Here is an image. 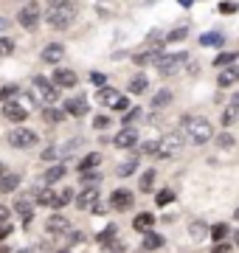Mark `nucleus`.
<instances>
[{
  "label": "nucleus",
  "mask_w": 239,
  "mask_h": 253,
  "mask_svg": "<svg viewBox=\"0 0 239 253\" xmlns=\"http://www.w3.org/2000/svg\"><path fill=\"white\" fill-rule=\"evenodd\" d=\"M51 82H54L56 90H62V87H76V84H79V76H76V71H71V68H56Z\"/></svg>",
  "instance_id": "obj_9"
},
{
  "label": "nucleus",
  "mask_w": 239,
  "mask_h": 253,
  "mask_svg": "<svg viewBox=\"0 0 239 253\" xmlns=\"http://www.w3.org/2000/svg\"><path fill=\"white\" fill-rule=\"evenodd\" d=\"M3 172H6V169H3V163H0V174H3Z\"/></svg>",
  "instance_id": "obj_60"
},
{
  "label": "nucleus",
  "mask_w": 239,
  "mask_h": 253,
  "mask_svg": "<svg viewBox=\"0 0 239 253\" xmlns=\"http://www.w3.org/2000/svg\"><path fill=\"white\" fill-rule=\"evenodd\" d=\"M113 110H116V113H124V110H129V101H127V96H119V101L113 104Z\"/></svg>",
  "instance_id": "obj_46"
},
{
  "label": "nucleus",
  "mask_w": 239,
  "mask_h": 253,
  "mask_svg": "<svg viewBox=\"0 0 239 253\" xmlns=\"http://www.w3.org/2000/svg\"><path fill=\"white\" fill-rule=\"evenodd\" d=\"M152 225H155V217H152L149 211H141L138 217L132 219V228H135V231H141V234H149V231H152Z\"/></svg>",
  "instance_id": "obj_20"
},
{
  "label": "nucleus",
  "mask_w": 239,
  "mask_h": 253,
  "mask_svg": "<svg viewBox=\"0 0 239 253\" xmlns=\"http://www.w3.org/2000/svg\"><path fill=\"white\" fill-rule=\"evenodd\" d=\"M3 118H9L11 124H23L28 118V110L23 104H17V101H6L3 104Z\"/></svg>",
  "instance_id": "obj_13"
},
{
  "label": "nucleus",
  "mask_w": 239,
  "mask_h": 253,
  "mask_svg": "<svg viewBox=\"0 0 239 253\" xmlns=\"http://www.w3.org/2000/svg\"><path fill=\"white\" fill-rule=\"evenodd\" d=\"M172 200H175V191H172V189H163V191H158V194H155L158 206H169Z\"/></svg>",
  "instance_id": "obj_37"
},
{
  "label": "nucleus",
  "mask_w": 239,
  "mask_h": 253,
  "mask_svg": "<svg viewBox=\"0 0 239 253\" xmlns=\"http://www.w3.org/2000/svg\"><path fill=\"white\" fill-rule=\"evenodd\" d=\"M225 42V37L220 34V31H208V34L200 37V45L202 48H214V45H222Z\"/></svg>",
  "instance_id": "obj_30"
},
{
  "label": "nucleus",
  "mask_w": 239,
  "mask_h": 253,
  "mask_svg": "<svg viewBox=\"0 0 239 253\" xmlns=\"http://www.w3.org/2000/svg\"><path fill=\"white\" fill-rule=\"evenodd\" d=\"M99 180H101L99 172H82V183H84V186H96Z\"/></svg>",
  "instance_id": "obj_39"
},
{
  "label": "nucleus",
  "mask_w": 239,
  "mask_h": 253,
  "mask_svg": "<svg viewBox=\"0 0 239 253\" xmlns=\"http://www.w3.org/2000/svg\"><path fill=\"white\" fill-rule=\"evenodd\" d=\"M132 203H135V194L129 189H116L110 194V208L113 211H127V208H132Z\"/></svg>",
  "instance_id": "obj_10"
},
{
  "label": "nucleus",
  "mask_w": 239,
  "mask_h": 253,
  "mask_svg": "<svg viewBox=\"0 0 239 253\" xmlns=\"http://www.w3.org/2000/svg\"><path fill=\"white\" fill-rule=\"evenodd\" d=\"M87 101L82 99V96H76V99H68L65 101V116H74V118H82L87 116Z\"/></svg>",
  "instance_id": "obj_16"
},
{
  "label": "nucleus",
  "mask_w": 239,
  "mask_h": 253,
  "mask_svg": "<svg viewBox=\"0 0 239 253\" xmlns=\"http://www.w3.org/2000/svg\"><path fill=\"white\" fill-rule=\"evenodd\" d=\"M42 118H45L48 124H59L65 118V110H56V107H45L42 110Z\"/></svg>",
  "instance_id": "obj_34"
},
{
  "label": "nucleus",
  "mask_w": 239,
  "mask_h": 253,
  "mask_svg": "<svg viewBox=\"0 0 239 253\" xmlns=\"http://www.w3.org/2000/svg\"><path fill=\"white\" fill-rule=\"evenodd\" d=\"M138 116H141V110H138V107H135V110H129V113H127V118H124V124H132V121H135Z\"/></svg>",
  "instance_id": "obj_51"
},
{
  "label": "nucleus",
  "mask_w": 239,
  "mask_h": 253,
  "mask_svg": "<svg viewBox=\"0 0 239 253\" xmlns=\"http://www.w3.org/2000/svg\"><path fill=\"white\" fill-rule=\"evenodd\" d=\"M11 236V225H0V242H6Z\"/></svg>",
  "instance_id": "obj_53"
},
{
  "label": "nucleus",
  "mask_w": 239,
  "mask_h": 253,
  "mask_svg": "<svg viewBox=\"0 0 239 253\" xmlns=\"http://www.w3.org/2000/svg\"><path fill=\"white\" fill-rule=\"evenodd\" d=\"M228 107H231V110H237V113H239V93L234 96V99H231V104H228Z\"/></svg>",
  "instance_id": "obj_54"
},
{
  "label": "nucleus",
  "mask_w": 239,
  "mask_h": 253,
  "mask_svg": "<svg viewBox=\"0 0 239 253\" xmlns=\"http://www.w3.org/2000/svg\"><path fill=\"white\" fill-rule=\"evenodd\" d=\"M234 219H237V222H239V208H237V211H234Z\"/></svg>",
  "instance_id": "obj_58"
},
{
  "label": "nucleus",
  "mask_w": 239,
  "mask_h": 253,
  "mask_svg": "<svg viewBox=\"0 0 239 253\" xmlns=\"http://www.w3.org/2000/svg\"><path fill=\"white\" fill-rule=\"evenodd\" d=\"M234 245H237V248H239V231H237V234H234Z\"/></svg>",
  "instance_id": "obj_57"
},
{
  "label": "nucleus",
  "mask_w": 239,
  "mask_h": 253,
  "mask_svg": "<svg viewBox=\"0 0 239 253\" xmlns=\"http://www.w3.org/2000/svg\"><path fill=\"white\" fill-rule=\"evenodd\" d=\"M177 149H183V135H180V129H177V132H169L163 141H158V155H160V158H169V155H175Z\"/></svg>",
  "instance_id": "obj_8"
},
{
  "label": "nucleus",
  "mask_w": 239,
  "mask_h": 253,
  "mask_svg": "<svg viewBox=\"0 0 239 253\" xmlns=\"http://www.w3.org/2000/svg\"><path fill=\"white\" fill-rule=\"evenodd\" d=\"M54 253H71V251H68V248H62V251H54Z\"/></svg>",
  "instance_id": "obj_59"
},
{
  "label": "nucleus",
  "mask_w": 239,
  "mask_h": 253,
  "mask_svg": "<svg viewBox=\"0 0 239 253\" xmlns=\"http://www.w3.org/2000/svg\"><path fill=\"white\" fill-rule=\"evenodd\" d=\"M31 90L37 93V99L42 101V104H48V107L59 99V90L54 87V82L45 79V76H34V79H31Z\"/></svg>",
  "instance_id": "obj_4"
},
{
  "label": "nucleus",
  "mask_w": 239,
  "mask_h": 253,
  "mask_svg": "<svg viewBox=\"0 0 239 253\" xmlns=\"http://www.w3.org/2000/svg\"><path fill=\"white\" fill-rule=\"evenodd\" d=\"M14 93H17V87H14V84H6V87L0 90V99H3V101H9L11 96H14Z\"/></svg>",
  "instance_id": "obj_48"
},
{
  "label": "nucleus",
  "mask_w": 239,
  "mask_h": 253,
  "mask_svg": "<svg viewBox=\"0 0 239 253\" xmlns=\"http://www.w3.org/2000/svg\"><path fill=\"white\" fill-rule=\"evenodd\" d=\"M113 144L119 146V149H135V144H138V129L135 126H124L121 132H116Z\"/></svg>",
  "instance_id": "obj_11"
},
{
  "label": "nucleus",
  "mask_w": 239,
  "mask_h": 253,
  "mask_svg": "<svg viewBox=\"0 0 239 253\" xmlns=\"http://www.w3.org/2000/svg\"><path fill=\"white\" fill-rule=\"evenodd\" d=\"M172 99H175V93L163 87V90H158L155 96H152V107H155V110H163V107H169V104H172Z\"/></svg>",
  "instance_id": "obj_25"
},
{
  "label": "nucleus",
  "mask_w": 239,
  "mask_h": 253,
  "mask_svg": "<svg viewBox=\"0 0 239 253\" xmlns=\"http://www.w3.org/2000/svg\"><path fill=\"white\" fill-rule=\"evenodd\" d=\"M14 54V40L11 37H0V56H11Z\"/></svg>",
  "instance_id": "obj_35"
},
{
  "label": "nucleus",
  "mask_w": 239,
  "mask_h": 253,
  "mask_svg": "<svg viewBox=\"0 0 239 253\" xmlns=\"http://www.w3.org/2000/svg\"><path fill=\"white\" fill-rule=\"evenodd\" d=\"M14 253H34L31 248H20V251H14Z\"/></svg>",
  "instance_id": "obj_56"
},
{
  "label": "nucleus",
  "mask_w": 239,
  "mask_h": 253,
  "mask_svg": "<svg viewBox=\"0 0 239 253\" xmlns=\"http://www.w3.org/2000/svg\"><path fill=\"white\" fill-rule=\"evenodd\" d=\"M116 234H119V228H116V225H107V228H104V231H101L99 236H96V242H99V245H113Z\"/></svg>",
  "instance_id": "obj_33"
},
{
  "label": "nucleus",
  "mask_w": 239,
  "mask_h": 253,
  "mask_svg": "<svg viewBox=\"0 0 239 253\" xmlns=\"http://www.w3.org/2000/svg\"><path fill=\"white\" fill-rule=\"evenodd\" d=\"M155 169H147V172L141 174V180H138V189L141 191H152V186H155Z\"/></svg>",
  "instance_id": "obj_32"
},
{
  "label": "nucleus",
  "mask_w": 239,
  "mask_h": 253,
  "mask_svg": "<svg viewBox=\"0 0 239 253\" xmlns=\"http://www.w3.org/2000/svg\"><path fill=\"white\" fill-rule=\"evenodd\" d=\"M6 28H9V20H3V17H0V37H3V31H6Z\"/></svg>",
  "instance_id": "obj_55"
},
{
  "label": "nucleus",
  "mask_w": 239,
  "mask_h": 253,
  "mask_svg": "<svg viewBox=\"0 0 239 253\" xmlns=\"http://www.w3.org/2000/svg\"><path fill=\"white\" fill-rule=\"evenodd\" d=\"M135 172H138V155H135V158H127V161L116 169V174H119V177H132Z\"/></svg>",
  "instance_id": "obj_27"
},
{
  "label": "nucleus",
  "mask_w": 239,
  "mask_h": 253,
  "mask_svg": "<svg viewBox=\"0 0 239 253\" xmlns=\"http://www.w3.org/2000/svg\"><path fill=\"white\" fill-rule=\"evenodd\" d=\"M45 234H51V236H68L71 234V219L65 217V214H51V217L45 219Z\"/></svg>",
  "instance_id": "obj_7"
},
{
  "label": "nucleus",
  "mask_w": 239,
  "mask_h": 253,
  "mask_svg": "<svg viewBox=\"0 0 239 253\" xmlns=\"http://www.w3.org/2000/svg\"><path fill=\"white\" fill-rule=\"evenodd\" d=\"M62 177H65V166H62V163H56V166L45 169V174H42V183H45V186H54V183H59Z\"/></svg>",
  "instance_id": "obj_24"
},
{
  "label": "nucleus",
  "mask_w": 239,
  "mask_h": 253,
  "mask_svg": "<svg viewBox=\"0 0 239 253\" xmlns=\"http://www.w3.org/2000/svg\"><path fill=\"white\" fill-rule=\"evenodd\" d=\"M183 129H186V135H189V141H192L194 146H202V144H208L214 138V126L208 118H192V116H186L183 118Z\"/></svg>",
  "instance_id": "obj_2"
},
{
  "label": "nucleus",
  "mask_w": 239,
  "mask_h": 253,
  "mask_svg": "<svg viewBox=\"0 0 239 253\" xmlns=\"http://www.w3.org/2000/svg\"><path fill=\"white\" fill-rule=\"evenodd\" d=\"M186 62H189V54H186V51H180V54L158 56L155 68H158V73H163V76H175V73H180V68H183Z\"/></svg>",
  "instance_id": "obj_3"
},
{
  "label": "nucleus",
  "mask_w": 239,
  "mask_h": 253,
  "mask_svg": "<svg viewBox=\"0 0 239 253\" xmlns=\"http://www.w3.org/2000/svg\"><path fill=\"white\" fill-rule=\"evenodd\" d=\"M68 242H71V245H82L84 242V234H82V231H71V234H68Z\"/></svg>",
  "instance_id": "obj_47"
},
{
  "label": "nucleus",
  "mask_w": 239,
  "mask_h": 253,
  "mask_svg": "<svg viewBox=\"0 0 239 253\" xmlns=\"http://www.w3.org/2000/svg\"><path fill=\"white\" fill-rule=\"evenodd\" d=\"M222 14H231V11H239V3H220Z\"/></svg>",
  "instance_id": "obj_50"
},
{
  "label": "nucleus",
  "mask_w": 239,
  "mask_h": 253,
  "mask_svg": "<svg viewBox=\"0 0 239 253\" xmlns=\"http://www.w3.org/2000/svg\"><path fill=\"white\" fill-rule=\"evenodd\" d=\"M211 253H231V245L228 242H220V245H214V251Z\"/></svg>",
  "instance_id": "obj_52"
},
{
  "label": "nucleus",
  "mask_w": 239,
  "mask_h": 253,
  "mask_svg": "<svg viewBox=\"0 0 239 253\" xmlns=\"http://www.w3.org/2000/svg\"><path fill=\"white\" fill-rule=\"evenodd\" d=\"M237 82H239V68H237V65H231V68H222L217 84H220V87H234Z\"/></svg>",
  "instance_id": "obj_19"
},
{
  "label": "nucleus",
  "mask_w": 239,
  "mask_h": 253,
  "mask_svg": "<svg viewBox=\"0 0 239 253\" xmlns=\"http://www.w3.org/2000/svg\"><path fill=\"white\" fill-rule=\"evenodd\" d=\"M121 93L116 90V87H99V93H96V101L99 104H104V107H113L116 101H119Z\"/></svg>",
  "instance_id": "obj_21"
},
{
  "label": "nucleus",
  "mask_w": 239,
  "mask_h": 253,
  "mask_svg": "<svg viewBox=\"0 0 239 253\" xmlns=\"http://www.w3.org/2000/svg\"><path fill=\"white\" fill-rule=\"evenodd\" d=\"M74 203H76V208H79V211H90V208L99 203V189H96V186L82 189V191H79V197H74Z\"/></svg>",
  "instance_id": "obj_12"
},
{
  "label": "nucleus",
  "mask_w": 239,
  "mask_h": 253,
  "mask_svg": "<svg viewBox=\"0 0 239 253\" xmlns=\"http://www.w3.org/2000/svg\"><path fill=\"white\" fill-rule=\"evenodd\" d=\"M189 236H192L194 242H202V239L208 236V225H205L202 219H192V222H189Z\"/></svg>",
  "instance_id": "obj_22"
},
{
  "label": "nucleus",
  "mask_w": 239,
  "mask_h": 253,
  "mask_svg": "<svg viewBox=\"0 0 239 253\" xmlns=\"http://www.w3.org/2000/svg\"><path fill=\"white\" fill-rule=\"evenodd\" d=\"M183 37H186V28H175V31H172V34L166 37V40H169V42H180Z\"/></svg>",
  "instance_id": "obj_49"
},
{
  "label": "nucleus",
  "mask_w": 239,
  "mask_h": 253,
  "mask_svg": "<svg viewBox=\"0 0 239 253\" xmlns=\"http://www.w3.org/2000/svg\"><path fill=\"white\" fill-rule=\"evenodd\" d=\"M214 144H217V149L228 152V149H234V146H237V138L231 135V132H220V135L214 138Z\"/></svg>",
  "instance_id": "obj_31"
},
{
  "label": "nucleus",
  "mask_w": 239,
  "mask_h": 253,
  "mask_svg": "<svg viewBox=\"0 0 239 253\" xmlns=\"http://www.w3.org/2000/svg\"><path fill=\"white\" fill-rule=\"evenodd\" d=\"M166 245V239L160 234H155V231H149L147 236H144V242H141V248H144V251H160V248H163Z\"/></svg>",
  "instance_id": "obj_23"
},
{
  "label": "nucleus",
  "mask_w": 239,
  "mask_h": 253,
  "mask_svg": "<svg viewBox=\"0 0 239 253\" xmlns=\"http://www.w3.org/2000/svg\"><path fill=\"white\" fill-rule=\"evenodd\" d=\"M40 59L45 65H59L65 59V45H59V42H51V45L42 48V54H40Z\"/></svg>",
  "instance_id": "obj_14"
},
{
  "label": "nucleus",
  "mask_w": 239,
  "mask_h": 253,
  "mask_svg": "<svg viewBox=\"0 0 239 253\" xmlns=\"http://www.w3.org/2000/svg\"><path fill=\"white\" fill-rule=\"evenodd\" d=\"M45 20H48V26H51V28L65 31V28L74 26L76 6H74V3H68V0H51V9H48Z\"/></svg>",
  "instance_id": "obj_1"
},
{
  "label": "nucleus",
  "mask_w": 239,
  "mask_h": 253,
  "mask_svg": "<svg viewBox=\"0 0 239 253\" xmlns=\"http://www.w3.org/2000/svg\"><path fill=\"white\" fill-rule=\"evenodd\" d=\"M239 116V113H237V110H225V113H222V126H231V124H234V118H237Z\"/></svg>",
  "instance_id": "obj_42"
},
{
  "label": "nucleus",
  "mask_w": 239,
  "mask_h": 253,
  "mask_svg": "<svg viewBox=\"0 0 239 253\" xmlns=\"http://www.w3.org/2000/svg\"><path fill=\"white\" fill-rule=\"evenodd\" d=\"M20 183H23V177L17 172H3L0 174V194H14L20 189Z\"/></svg>",
  "instance_id": "obj_15"
},
{
  "label": "nucleus",
  "mask_w": 239,
  "mask_h": 253,
  "mask_svg": "<svg viewBox=\"0 0 239 253\" xmlns=\"http://www.w3.org/2000/svg\"><path fill=\"white\" fill-rule=\"evenodd\" d=\"M14 211H17L20 217H23V225H31V217H34V203H31V200H23L20 197L17 203H14Z\"/></svg>",
  "instance_id": "obj_18"
},
{
  "label": "nucleus",
  "mask_w": 239,
  "mask_h": 253,
  "mask_svg": "<svg viewBox=\"0 0 239 253\" xmlns=\"http://www.w3.org/2000/svg\"><path fill=\"white\" fill-rule=\"evenodd\" d=\"M40 135L34 129H28V126H14L9 132V144L11 149H31V146H37Z\"/></svg>",
  "instance_id": "obj_5"
},
{
  "label": "nucleus",
  "mask_w": 239,
  "mask_h": 253,
  "mask_svg": "<svg viewBox=\"0 0 239 253\" xmlns=\"http://www.w3.org/2000/svg\"><path fill=\"white\" fill-rule=\"evenodd\" d=\"M149 87V79L147 76H144V73H135V76H132V79H129V87L127 90L129 93H135V96H138V93H144Z\"/></svg>",
  "instance_id": "obj_29"
},
{
  "label": "nucleus",
  "mask_w": 239,
  "mask_h": 253,
  "mask_svg": "<svg viewBox=\"0 0 239 253\" xmlns=\"http://www.w3.org/2000/svg\"><path fill=\"white\" fill-rule=\"evenodd\" d=\"M40 17H42V14H40L37 3H26V6L17 11V23L26 28V31H34V28L40 26Z\"/></svg>",
  "instance_id": "obj_6"
},
{
  "label": "nucleus",
  "mask_w": 239,
  "mask_h": 253,
  "mask_svg": "<svg viewBox=\"0 0 239 253\" xmlns=\"http://www.w3.org/2000/svg\"><path fill=\"white\" fill-rule=\"evenodd\" d=\"M9 217H11V208L0 203V225H9Z\"/></svg>",
  "instance_id": "obj_45"
},
{
  "label": "nucleus",
  "mask_w": 239,
  "mask_h": 253,
  "mask_svg": "<svg viewBox=\"0 0 239 253\" xmlns=\"http://www.w3.org/2000/svg\"><path fill=\"white\" fill-rule=\"evenodd\" d=\"M99 163H101V155H99V152L84 155L82 161H79V174H82V172H93V169H96Z\"/></svg>",
  "instance_id": "obj_28"
},
{
  "label": "nucleus",
  "mask_w": 239,
  "mask_h": 253,
  "mask_svg": "<svg viewBox=\"0 0 239 253\" xmlns=\"http://www.w3.org/2000/svg\"><path fill=\"white\" fill-rule=\"evenodd\" d=\"M208 236H211L214 242L220 245V242H225L231 236V228H228V222H217L214 228H208Z\"/></svg>",
  "instance_id": "obj_26"
},
{
  "label": "nucleus",
  "mask_w": 239,
  "mask_h": 253,
  "mask_svg": "<svg viewBox=\"0 0 239 253\" xmlns=\"http://www.w3.org/2000/svg\"><path fill=\"white\" fill-rule=\"evenodd\" d=\"M234 59H237V54H234V51H228V54L217 56V59H214V65H217V68H231V65H234Z\"/></svg>",
  "instance_id": "obj_36"
},
{
  "label": "nucleus",
  "mask_w": 239,
  "mask_h": 253,
  "mask_svg": "<svg viewBox=\"0 0 239 253\" xmlns=\"http://www.w3.org/2000/svg\"><path fill=\"white\" fill-rule=\"evenodd\" d=\"M93 126H96V129H107V126H110V118L107 116H96L93 118Z\"/></svg>",
  "instance_id": "obj_44"
},
{
  "label": "nucleus",
  "mask_w": 239,
  "mask_h": 253,
  "mask_svg": "<svg viewBox=\"0 0 239 253\" xmlns=\"http://www.w3.org/2000/svg\"><path fill=\"white\" fill-rule=\"evenodd\" d=\"M40 158H42V161H56V158H59V149H56V146H48V149H42Z\"/></svg>",
  "instance_id": "obj_41"
},
{
  "label": "nucleus",
  "mask_w": 239,
  "mask_h": 253,
  "mask_svg": "<svg viewBox=\"0 0 239 253\" xmlns=\"http://www.w3.org/2000/svg\"><path fill=\"white\" fill-rule=\"evenodd\" d=\"M141 155H158V141H144L141 144Z\"/></svg>",
  "instance_id": "obj_40"
},
{
  "label": "nucleus",
  "mask_w": 239,
  "mask_h": 253,
  "mask_svg": "<svg viewBox=\"0 0 239 253\" xmlns=\"http://www.w3.org/2000/svg\"><path fill=\"white\" fill-rule=\"evenodd\" d=\"M74 194H76L74 189H62V191H54V197H51V206H48V208H54V211H59V208L71 206V203H74Z\"/></svg>",
  "instance_id": "obj_17"
},
{
  "label": "nucleus",
  "mask_w": 239,
  "mask_h": 253,
  "mask_svg": "<svg viewBox=\"0 0 239 253\" xmlns=\"http://www.w3.org/2000/svg\"><path fill=\"white\" fill-rule=\"evenodd\" d=\"M158 56H160V54H149V51H147V54H135V56H132V62H135V65H149V62H155Z\"/></svg>",
  "instance_id": "obj_38"
},
{
  "label": "nucleus",
  "mask_w": 239,
  "mask_h": 253,
  "mask_svg": "<svg viewBox=\"0 0 239 253\" xmlns=\"http://www.w3.org/2000/svg\"><path fill=\"white\" fill-rule=\"evenodd\" d=\"M90 82L96 87H107V76H104V73H90Z\"/></svg>",
  "instance_id": "obj_43"
}]
</instances>
